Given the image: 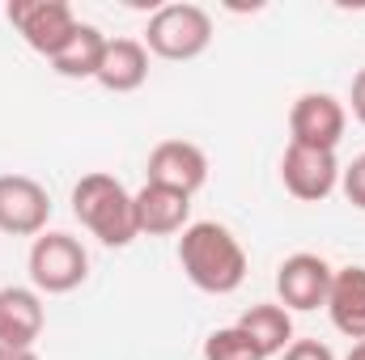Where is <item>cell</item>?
I'll list each match as a JSON object with an SVG mask.
<instances>
[{"label":"cell","instance_id":"obj_15","mask_svg":"<svg viewBox=\"0 0 365 360\" xmlns=\"http://www.w3.org/2000/svg\"><path fill=\"white\" fill-rule=\"evenodd\" d=\"M238 331H247V339L259 348V356H280L289 344H293V314L284 309V305H251L238 322H234Z\"/></svg>","mask_w":365,"mask_h":360},{"label":"cell","instance_id":"obj_8","mask_svg":"<svg viewBox=\"0 0 365 360\" xmlns=\"http://www.w3.org/2000/svg\"><path fill=\"white\" fill-rule=\"evenodd\" d=\"M331 275H336V268H331L323 255H310V250L289 255V259L276 268V292H280V305H284V309H297V314H310V309L327 305Z\"/></svg>","mask_w":365,"mask_h":360},{"label":"cell","instance_id":"obj_6","mask_svg":"<svg viewBox=\"0 0 365 360\" xmlns=\"http://www.w3.org/2000/svg\"><path fill=\"white\" fill-rule=\"evenodd\" d=\"M51 221V195L30 174H0V233L38 238Z\"/></svg>","mask_w":365,"mask_h":360},{"label":"cell","instance_id":"obj_16","mask_svg":"<svg viewBox=\"0 0 365 360\" xmlns=\"http://www.w3.org/2000/svg\"><path fill=\"white\" fill-rule=\"evenodd\" d=\"M102 51H106V34L98 26H90V21H81L77 34L64 43V51L51 60V68L64 81H93L98 77V64H102Z\"/></svg>","mask_w":365,"mask_h":360},{"label":"cell","instance_id":"obj_12","mask_svg":"<svg viewBox=\"0 0 365 360\" xmlns=\"http://www.w3.org/2000/svg\"><path fill=\"white\" fill-rule=\"evenodd\" d=\"M136 229L145 238H170V233H182L191 221V195H179L170 186H158V182H145L136 195Z\"/></svg>","mask_w":365,"mask_h":360},{"label":"cell","instance_id":"obj_19","mask_svg":"<svg viewBox=\"0 0 365 360\" xmlns=\"http://www.w3.org/2000/svg\"><path fill=\"white\" fill-rule=\"evenodd\" d=\"M280 356L284 360H336V352L327 344H319V339H293Z\"/></svg>","mask_w":365,"mask_h":360},{"label":"cell","instance_id":"obj_9","mask_svg":"<svg viewBox=\"0 0 365 360\" xmlns=\"http://www.w3.org/2000/svg\"><path fill=\"white\" fill-rule=\"evenodd\" d=\"M340 162L336 153H323V149H306V144H289L284 157H280V179L284 191L302 203H323L336 186H340Z\"/></svg>","mask_w":365,"mask_h":360},{"label":"cell","instance_id":"obj_22","mask_svg":"<svg viewBox=\"0 0 365 360\" xmlns=\"http://www.w3.org/2000/svg\"><path fill=\"white\" fill-rule=\"evenodd\" d=\"M344 360H365V339H357V344L349 348V356H344Z\"/></svg>","mask_w":365,"mask_h":360},{"label":"cell","instance_id":"obj_11","mask_svg":"<svg viewBox=\"0 0 365 360\" xmlns=\"http://www.w3.org/2000/svg\"><path fill=\"white\" fill-rule=\"evenodd\" d=\"M47 327L43 292L26 284H4L0 288V348H34Z\"/></svg>","mask_w":365,"mask_h":360},{"label":"cell","instance_id":"obj_4","mask_svg":"<svg viewBox=\"0 0 365 360\" xmlns=\"http://www.w3.org/2000/svg\"><path fill=\"white\" fill-rule=\"evenodd\" d=\"M30 284L47 297H60V292H73L86 284L90 275V255L86 246L73 238V233H38L34 246H30Z\"/></svg>","mask_w":365,"mask_h":360},{"label":"cell","instance_id":"obj_3","mask_svg":"<svg viewBox=\"0 0 365 360\" xmlns=\"http://www.w3.org/2000/svg\"><path fill=\"white\" fill-rule=\"evenodd\" d=\"M208 43H212V17L200 4H162V9H153V17L145 26V47L170 64L204 55Z\"/></svg>","mask_w":365,"mask_h":360},{"label":"cell","instance_id":"obj_14","mask_svg":"<svg viewBox=\"0 0 365 360\" xmlns=\"http://www.w3.org/2000/svg\"><path fill=\"white\" fill-rule=\"evenodd\" d=\"M323 309L331 314V327L344 339H365V268H336Z\"/></svg>","mask_w":365,"mask_h":360},{"label":"cell","instance_id":"obj_7","mask_svg":"<svg viewBox=\"0 0 365 360\" xmlns=\"http://www.w3.org/2000/svg\"><path fill=\"white\" fill-rule=\"evenodd\" d=\"M349 127V110L340 97L331 93H302L289 110V144H306V149H323L336 153Z\"/></svg>","mask_w":365,"mask_h":360},{"label":"cell","instance_id":"obj_2","mask_svg":"<svg viewBox=\"0 0 365 360\" xmlns=\"http://www.w3.org/2000/svg\"><path fill=\"white\" fill-rule=\"evenodd\" d=\"M73 216L110 250H123V246H132L140 238L132 191L115 174H102V170L81 174V182L73 186Z\"/></svg>","mask_w":365,"mask_h":360},{"label":"cell","instance_id":"obj_17","mask_svg":"<svg viewBox=\"0 0 365 360\" xmlns=\"http://www.w3.org/2000/svg\"><path fill=\"white\" fill-rule=\"evenodd\" d=\"M204 360H264L259 348L247 339V331L238 327H221L204 339Z\"/></svg>","mask_w":365,"mask_h":360},{"label":"cell","instance_id":"obj_20","mask_svg":"<svg viewBox=\"0 0 365 360\" xmlns=\"http://www.w3.org/2000/svg\"><path fill=\"white\" fill-rule=\"evenodd\" d=\"M349 106H353V119L365 127V68L353 77V90H349Z\"/></svg>","mask_w":365,"mask_h":360},{"label":"cell","instance_id":"obj_18","mask_svg":"<svg viewBox=\"0 0 365 360\" xmlns=\"http://www.w3.org/2000/svg\"><path fill=\"white\" fill-rule=\"evenodd\" d=\"M340 191H344V199H349L353 208L365 212V153H357V157L340 170Z\"/></svg>","mask_w":365,"mask_h":360},{"label":"cell","instance_id":"obj_1","mask_svg":"<svg viewBox=\"0 0 365 360\" xmlns=\"http://www.w3.org/2000/svg\"><path fill=\"white\" fill-rule=\"evenodd\" d=\"M179 263H182V275L200 292H208V297H230L247 280V250H242V242L225 225H217V221H195V225L182 229Z\"/></svg>","mask_w":365,"mask_h":360},{"label":"cell","instance_id":"obj_13","mask_svg":"<svg viewBox=\"0 0 365 360\" xmlns=\"http://www.w3.org/2000/svg\"><path fill=\"white\" fill-rule=\"evenodd\" d=\"M93 81L110 93L140 90L149 81V47L140 38H106V51H102V64H98Z\"/></svg>","mask_w":365,"mask_h":360},{"label":"cell","instance_id":"obj_5","mask_svg":"<svg viewBox=\"0 0 365 360\" xmlns=\"http://www.w3.org/2000/svg\"><path fill=\"white\" fill-rule=\"evenodd\" d=\"M4 17L26 38V47L47 55V60H56L64 51V43L77 34V26H81L68 0H9Z\"/></svg>","mask_w":365,"mask_h":360},{"label":"cell","instance_id":"obj_21","mask_svg":"<svg viewBox=\"0 0 365 360\" xmlns=\"http://www.w3.org/2000/svg\"><path fill=\"white\" fill-rule=\"evenodd\" d=\"M0 360H38L34 348H0Z\"/></svg>","mask_w":365,"mask_h":360},{"label":"cell","instance_id":"obj_10","mask_svg":"<svg viewBox=\"0 0 365 360\" xmlns=\"http://www.w3.org/2000/svg\"><path fill=\"white\" fill-rule=\"evenodd\" d=\"M145 170H149V182H158V186H170L179 195H195L208 182V157L191 140H162L149 153Z\"/></svg>","mask_w":365,"mask_h":360}]
</instances>
